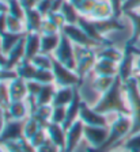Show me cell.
Listing matches in <instances>:
<instances>
[{"mask_svg": "<svg viewBox=\"0 0 140 152\" xmlns=\"http://www.w3.org/2000/svg\"><path fill=\"white\" fill-rule=\"evenodd\" d=\"M7 31L15 33V34H23V33H26L25 20L7 14Z\"/></svg>", "mask_w": 140, "mask_h": 152, "instance_id": "34", "label": "cell"}, {"mask_svg": "<svg viewBox=\"0 0 140 152\" xmlns=\"http://www.w3.org/2000/svg\"><path fill=\"white\" fill-rule=\"evenodd\" d=\"M92 72L95 76H117L118 64L110 60H105V58H98Z\"/></svg>", "mask_w": 140, "mask_h": 152, "instance_id": "21", "label": "cell"}, {"mask_svg": "<svg viewBox=\"0 0 140 152\" xmlns=\"http://www.w3.org/2000/svg\"><path fill=\"white\" fill-rule=\"evenodd\" d=\"M33 65L38 69H52V65H53V57L51 54H44L40 53L35 57H33L32 60Z\"/></svg>", "mask_w": 140, "mask_h": 152, "instance_id": "36", "label": "cell"}, {"mask_svg": "<svg viewBox=\"0 0 140 152\" xmlns=\"http://www.w3.org/2000/svg\"><path fill=\"white\" fill-rule=\"evenodd\" d=\"M140 0H124L122 3V15L128 11H139Z\"/></svg>", "mask_w": 140, "mask_h": 152, "instance_id": "45", "label": "cell"}, {"mask_svg": "<svg viewBox=\"0 0 140 152\" xmlns=\"http://www.w3.org/2000/svg\"><path fill=\"white\" fill-rule=\"evenodd\" d=\"M35 71H37V68L33 65L32 61H30V60H25V58H23V60L21 61V63L16 65V68H15L16 76H18V77L25 79L26 82L33 80V77H34V75H35Z\"/></svg>", "mask_w": 140, "mask_h": 152, "instance_id": "29", "label": "cell"}, {"mask_svg": "<svg viewBox=\"0 0 140 152\" xmlns=\"http://www.w3.org/2000/svg\"><path fill=\"white\" fill-rule=\"evenodd\" d=\"M116 77L117 76H95L92 79L91 86H92V88H94V91H97L99 95H102L113 86Z\"/></svg>", "mask_w": 140, "mask_h": 152, "instance_id": "30", "label": "cell"}, {"mask_svg": "<svg viewBox=\"0 0 140 152\" xmlns=\"http://www.w3.org/2000/svg\"><path fill=\"white\" fill-rule=\"evenodd\" d=\"M132 129V117L128 114H117V117L109 125V137L106 142L101 148L91 149L89 148L87 152H111L118 149L121 142L124 141L130 133Z\"/></svg>", "mask_w": 140, "mask_h": 152, "instance_id": "2", "label": "cell"}, {"mask_svg": "<svg viewBox=\"0 0 140 152\" xmlns=\"http://www.w3.org/2000/svg\"><path fill=\"white\" fill-rule=\"evenodd\" d=\"M6 121H7V117H6V115H0V133H1V130H3Z\"/></svg>", "mask_w": 140, "mask_h": 152, "instance_id": "53", "label": "cell"}, {"mask_svg": "<svg viewBox=\"0 0 140 152\" xmlns=\"http://www.w3.org/2000/svg\"><path fill=\"white\" fill-rule=\"evenodd\" d=\"M139 12H140V10H139Z\"/></svg>", "mask_w": 140, "mask_h": 152, "instance_id": "59", "label": "cell"}, {"mask_svg": "<svg viewBox=\"0 0 140 152\" xmlns=\"http://www.w3.org/2000/svg\"><path fill=\"white\" fill-rule=\"evenodd\" d=\"M82 139H84V124L80 120H76L67 129V140H65L64 152H75Z\"/></svg>", "mask_w": 140, "mask_h": 152, "instance_id": "12", "label": "cell"}, {"mask_svg": "<svg viewBox=\"0 0 140 152\" xmlns=\"http://www.w3.org/2000/svg\"><path fill=\"white\" fill-rule=\"evenodd\" d=\"M135 60H136L135 46L125 45L124 56L118 63V75H117L122 80L124 84L135 76Z\"/></svg>", "mask_w": 140, "mask_h": 152, "instance_id": "7", "label": "cell"}, {"mask_svg": "<svg viewBox=\"0 0 140 152\" xmlns=\"http://www.w3.org/2000/svg\"><path fill=\"white\" fill-rule=\"evenodd\" d=\"M97 1H98V0H84V1H83V3L78 7L79 14L82 16H87V18H89L90 14H91L92 10H94V7H95Z\"/></svg>", "mask_w": 140, "mask_h": 152, "instance_id": "42", "label": "cell"}, {"mask_svg": "<svg viewBox=\"0 0 140 152\" xmlns=\"http://www.w3.org/2000/svg\"><path fill=\"white\" fill-rule=\"evenodd\" d=\"M76 25H79V27L82 28L83 31L86 33L87 35H89L91 39H94V41H97L98 44H101L102 46H108V45H113V42L109 41L108 38H105L103 35L101 34V33L97 30L95 25H94V20L90 18H87V16H82L80 15L79 20H78Z\"/></svg>", "mask_w": 140, "mask_h": 152, "instance_id": "14", "label": "cell"}, {"mask_svg": "<svg viewBox=\"0 0 140 152\" xmlns=\"http://www.w3.org/2000/svg\"><path fill=\"white\" fill-rule=\"evenodd\" d=\"M7 65V54H4V52L0 49V66L6 68Z\"/></svg>", "mask_w": 140, "mask_h": 152, "instance_id": "52", "label": "cell"}, {"mask_svg": "<svg viewBox=\"0 0 140 152\" xmlns=\"http://www.w3.org/2000/svg\"><path fill=\"white\" fill-rule=\"evenodd\" d=\"M82 102H83V98H82V95H80L79 87H76V90H75V95H73V99L67 106V117H65V121H64V124H63V126H64L65 130H67L76 120H79V113H80Z\"/></svg>", "mask_w": 140, "mask_h": 152, "instance_id": "17", "label": "cell"}, {"mask_svg": "<svg viewBox=\"0 0 140 152\" xmlns=\"http://www.w3.org/2000/svg\"><path fill=\"white\" fill-rule=\"evenodd\" d=\"M0 104H1V106H4V104H3V102H1V99H0ZM4 107H6V106H4Z\"/></svg>", "mask_w": 140, "mask_h": 152, "instance_id": "57", "label": "cell"}, {"mask_svg": "<svg viewBox=\"0 0 140 152\" xmlns=\"http://www.w3.org/2000/svg\"><path fill=\"white\" fill-rule=\"evenodd\" d=\"M33 80L41 83V84H51V83H54V76L52 69H38L37 68Z\"/></svg>", "mask_w": 140, "mask_h": 152, "instance_id": "38", "label": "cell"}, {"mask_svg": "<svg viewBox=\"0 0 140 152\" xmlns=\"http://www.w3.org/2000/svg\"><path fill=\"white\" fill-rule=\"evenodd\" d=\"M65 117H67V106H53L51 122L63 125L64 121H65Z\"/></svg>", "mask_w": 140, "mask_h": 152, "instance_id": "39", "label": "cell"}, {"mask_svg": "<svg viewBox=\"0 0 140 152\" xmlns=\"http://www.w3.org/2000/svg\"><path fill=\"white\" fill-rule=\"evenodd\" d=\"M118 148H121L124 152H140V132L127 137Z\"/></svg>", "mask_w": 140, "mask_h": 152, "instance_id": "33", "label": "cell"}, {"mask_svg": "<svg viewBox=\"0 0 140 152\" xmlns=\"http://www.w3.org/2000/svg\"><path fill=\"white\" fill-rule=\"evenodd\" d=\"M30 104L27 101H14L10 102L6 107L7 120H19L25 121L30 115Z\"/></svg>", "mask_w": 140, "mask_h": 152, "instance_id": "13", "label": "cell"}, {"mask_svg": "<svg viewBox=\"0 0 140 152\" xmlns=\"http://www.w3.org/2000/svg\"><path fill=\"white\" fill-rule=\"evenodd\" d=\"M25 34L26 33H23V34H15V33H10V31L3 33L1 34V50L4 52V54L10 53L11 49L25 37Z\"/></svg>", "mask_w": 140, "mask_h": 152, "instance_id": "31", "label": "cell"}, {"mask_svg": "<svg viewBox=\"0 0 140 152\" xmlns=\"http://www.w3.org/2000/svg\"><path fill=\"white\" fill-rule=\"evenodd\" d=\"M97 56L98 58H105V60H110L118 64L124 56V50H120L118 48L113 46V45H108V46L101 48V50L97 52Z\"/></svg>", "mask_w": 140, "mask_h": 152, "instance_id": "28", "label": "cell"}, {"mask_svg": "<svg viewBox=\"0 0 140 152\" xmlns=\"http://www.w3.org/2000/svg\"><path fill=\"white\" fill-rule=\"evenodd\" d=\"M61 33L51 35H41V53L44 54H53L60 44Z\"/></svg>", "mask_w": 140, "mask_h": 152, "instance_id": "27", "label": "cell"}, {"mask_svg": "<svg viewBox=\"0 0 140 152\" xmlns=\"http://www.w3.org/2000/svg\"><path fill=\"white\" fill-rule=\"evenodd\" d=\"M8 4V15H12L18 19L25 20V8L22 7L19 0H7Z\"/></svg>", "mask_w": 140, "mask_h": 152, "instance_id": "37", "label": "cell"}, {"mask_svg": "<svg viewBox=\"0 0 140 152\" xmlns=\"http://www.w3.org/2000/svg\"><path fill=\"white\" fill-rule=\"evenodd\" d=\"M52 6H53V0H38V3H37V7H35V8L38 10L44 16H46L48 14H51Z\"/></svg>", "mask_w": 140, "mask_h": 152, "instance_id": "44", "label": "cell"}, {"mask_svg": "<svg viewBox=\"0 0 140 152\" xmlns=\"http://www.w3.org/2000/svg\"><path fill=\"white\" fill-rule=\"evenodd\" d=\"M125 92H127V98L130 106V117H132V129L130 134L140 132V92L137 90V84L135 80V76L130 80L125 83ZM128 136V137H129Z\"/></svg>", "mask_w": 140, "mask_h": 152, "instance_id": "3", "label": "cell"}, {"mask_svg": "<svg viewBox=\"0 0 140 152\" xmlns=\"http://www.w3.org/2000/svg\"><path fill=\"white\" fill-rule=\"evenodd\" d=\"M52 72H53L54 76L56 87H79L82 84V80H80L79 75L76 73V71L70 69L68 66L63 65L54 58L53 65H52Z\"/></svg>", "mask_w": 140, "mask_h": 152, "instance_id": "5", "label": "cell"}, {"mask_svg": "<svg viewBox=\"0 0 140 152\" xmlns=\"http://www.w3.org/2000/svg\"><path fill=\"white\" fill-rule=\"evenodd\" d=\"M68 1H70V3H72L73 6H75V7L78 8V7H79L80 4H82L83 1H84V0H68Z\"/></svg>", "mask_w": 140, "mask_h": 152, "instance_id": "54", "label": "cell"}, {"mask_svg": "<svg viewBox=\"0 0 140 152\" xmlns=\"http://www.w3.org/2000/svg\"><path fill=\"white\" fill-rule=\"evenodd\" d=\"M41 53V34L26 33L25 35V60H32Z\"/></svg>", "mask_w": 140, "mask_h": 152, "instance_id": "18", "label": "cell"}, {"mask_svg": "<svg viewBox=\"0 0 140 152\" xmlns=\"http://www.w3.org/2000/svg\"><path fill=\"white\" fill-rule=\"evenodd\" d=\"M57 33H61L60 28L54 25L51 19H48L45 16L44 22H42V26H41V30H40V34L41 35H51V34H57Z\"/></svg>", "mask_w": 140, "mask_h": 152, "instance_id": "41", "label": "cell"}, {"mask_svg": "<svg viewBox=\"0 0 140 152\" xmlns=\"http://www.w3.org/2000/svg\"><path fill=\"white\" fill-rule=\"evenodd\" d=\"M61 33L67 35L76 46H86V48H92V49L99 48V46L103 48L101 44H98L97 41L91 39V38L79 27V25H65L64 28L61 30Z\"/></svg>", "mask_w": 140, "mask_h": 152, "instance_id": "9", "label": "cell"}, {"mask_svg": "<svg viewBox=\"0 0 140 152\" xmlns=\"http://www.w3.org/2000/svg\"><path fill=\"white\" fill-rule=\"evenodd\" d=\"M56 84L51 83V84H44L41 91H40L38 96L35 98V106H44V104H52L54 99V94H56Z\"/></svg>", "mask_w": 140, "mask_h": 152, "instance_id": "25", "label": "cell"}, {"mask_svg": "<svg viewBox=\"0 0 140 152\" xmlns=\"http://www.w3.org/2000/svg\"><path fill=\"white\" fill-rule=\"evenodd\" d=\"M79 120L86 126H109L110 125L108 121V117H106L105 114L98 113L92 106H89V103L86 101L82 102Z\"/></svg>", "mask_w": 140, "mask_h": 152, "instance_id": "8", "label": "cell"}, {"mask_svg": "<svg viewBox=\"0 0 140 152\" xmlns=\"http://www.w3.org/2000/svg\"><path fill=\"white\" fill-rule=\"evenodd\" d=\"M45 129H46V133H48L49 141H52L61 152H64V148H65V140H67V130L64 129L63 125L54 124V122H49Z\"/></svg>", "mask_w": 140, "mask_h": 152, "instance_id": "16", "label": "cell"}, {"mask_svg": "<svg viewBox=\"0 0 140 152\" xmlns=\"http://www.w3.org/2000/svg\"><path fill=\"white\" fill-rule=\"evenodd\" d=\"M41 124L35 120L33 115H29V117L25 120V128H23V134L27 140H30L35 133L41 129Z\"/></svg>", "mask_w": 140, "mask_h": 152, "instance_id": "35", "label": "cell"}, {"mask_svg": "<svg viewBox=\"0 0 140 152\" xmlns=\"http://www.w3.org/2000/svg\"><path fill=\"white\" fill-rule=\"evenodd\" d=\"M37 152H61V151L56 145H54L53 142L48 140L44 145H41L40 148H37Z\"/></svg>", "mask_w": 140, "mask_h": 152, "instance_id": "47", "label": "cell"}, {"mask_svg": "<svg viewBox=\"0 0 140 152\" xmlns=\"http://www.w3.org/2000/svg\"><path fill=\"white\" fill-rule=\"evenodd\" d=\"M75 52H76V68H75V71L79 75L80 80L83 82V79L90 72H92L97 60H98V56L92 48L86 46H76L75 45Z\"/></svg>", "mask_w": 140, "mask_h": 152, "instance_id": "4", "label": "cell"}, {"mask_svg": "<svg viewBox=\"0 0 140 152\" xmlns=\"http://www.w3.org/2000/svg\"><path fill=\"white\" fill-rule=\"evenodd\" d=\"M48 140L49 139H48V133H46V129H45V128H41V129L35 133V134L29 140V141L32 142V145L34 147L35 149H37V148H40L41 145H44V144L48 141Z\"/></svg>", "mask_w": 140, "mask_h": 152, "instance_id": "40", "label": "cell"}, {"mask_svg": "<svg viewBox=\"0 0 140 152\" xmlns=\"http://www.w3.org/2000/svg\"><path fill=\"white\" fill-rule=\"evenodd\" d=\"M52 110H53V106L52 104H44V106H35L34 109L32 110L30 115L35 118L41 124L42 128H46L49 122H51L52 118Z\"/></svg>", "mask_w": 140, "mask_h": 152, "instance_id": "26", "label": "cell"}, {"mask_svg": "<svg viewBox=\"0 0 140 152\" xmlns=\"http://www.w3.org/2000/svg\"><path fill=\"white\" fill-rule=\"evenodd\" d=\"M94 25L103 37L110 31H117V30H124L125 28V26L122 23H120L118 18H114V16L108 19H101V20H94Z\"/></svg>", "mask_w": 140, "mask_h": 152, "instance_id": "22", "label": "cell"}, {"mask_svg": "<svg viewBox=\"0 0 140 152\" xmlns=\"http://www.w3.org/2000/svg\"><path fill=\"white\" fill-rule=\"evenodd\" d=\"M76 87H57L52 106H68L73 99Z\"/></svg>", "mask_w": 140, "mask_h": 152, "instance_id": "24", "label": "cell"}, {"mask_svg": "<svg viewBox=\"0 0 140 152\" xmlns=\"http://www.w3.org/2000/svg\"><path fill=\"white\" fill-rule=\"evenodd\" d=\"M22 7L26 10H32V8H35L37 7V3H38V0H19Z\"/></svg>", "mask_w": 140, "mask_h": 152, "instance_id": "48", "label": "cell"}, {"mask_svg": "<svg viewBox=\"0 0 140 152\" xmlns=\"http://www.w3.org/2000/svg\"><path fill=\"white\" fill-rule=\"evenodd\" d=\"M135 80H136V84H137V90L140 92V75H135Z\"/></svg>", "mask_w": 140, "mask_h": 152, "instance_id": "55", "label": "cell"}, {"mask_svg": "<svg viewBox=\"0 0 140 152\" xmlns=\"http://www.w3.org/2000/svg\"><path fill=\"white\" fill-rule=\"evenodd\" d=\"M111 152H124V151H117V149H116V151H111Z\"/></svg>", "mask_w": 140, "mask_h": 152, "instance_id": "58", "label": "cell"}, {"mask_svg": "<svg viewBox=\"0 0 140 152\" xmlns=\"http://www.w3.org/2000/svg\"><path fill=\"white\" fill-rule=\"evenodd\" d=\"M109 137V126H86L84 125V140L91 149L101 148Z\"/></svg>", "mask_w": 140, "mask_h": 152, "instance_id": "11", "label": "cell"}, {"mask_svg": "<svg viewBox=\"0 0 140 152\" xmlns=\"http://www.w3.org/2000/svg\"><path fill=\"white\" fill-rule=\"evenodd\" d=\"M92 107L95 109L101 114H128L130 115V106L127 98L125 92V86L120 77H116L114 83L110 88L102 94L99 99L92 104Z\"/></svg>", "mask_w": 140, "mask_h": 152, "instance_id": "1", "label": "cell"}, {"mask_svg": "<svg viewBox=\"0 0 140 152\" xmlns=\"http://www.w3.org/2000/svg\"><path fill=\"white\" fill-rule=\"evenodd\" d=\"M8 95L10 102L14 101H27L29 91H27V82L22 77H14L8 82Z\"/></svg>", "mask_w": 140, "mask_h": 152, "instance_id": "15", "label": "cell"}, {"mask_svg": "<svg viewBox=\"0 0 140 152\" xmlns=\"http://www.w3.org/2000/svg\"><path fill=\"white\" fill-rule=\"evenodd\" d=\"M7 31V14H0V35Z\"/></svg>", "mask_w": 140, "mask_h": 152, "instance_id": "49", "label": "cell"}, {"mask_svg": "<svg viewBox=\"0 0 140 152\" xmlns=\"http://www.w3.org/2000/svg\"><path fill=\"white\" fill-rule=\"evenodd\" d=\"M111 16H114V14L109 0H98L89 18L92 20H101V19H108Z\"/></svg>", "mask_w": 140, "mask_h": 152, "instance_id": "23", "label": "cell"}, {"mask_svg": "<svg viewBox=\"0 0 140 152\" xmlns=\"http://www.w3.org/2000/svg\"><path fill=\"white\" fill-rule=\"evenodd\" d=\"M46 18L51 19L52 22H53L54 25L60 28V31L64 28V26L67 25V22H65V18L63 16V14H61V12H51V14H48V15H46Z\"/></svg>", "mask_w": 140, "mask_h": 152, "instance_id": "43", "label": "cell"}, {"mask_svg": "<svg viewBox=\"0 0 140 152\" xmlns=\"http://www.w3.org/2000/svg\"><path fill=\"white\" fill-rule=\"evenodd\" d=\"M135 53H136V60H135V75H140V50L135 48Z\"/></svg>", "mask_w": 140, "mask_h": 152, "instance_id": "50", "label": "cell"}, {"mask_svg": "<svg viewBox=\"0 0 140 152\" xmlns=\"http://www.w3.org/2000/svg\"><path fill=\"white\" fill-rule=\"evenodd\" d=\"M111 8H113V14H114V18H120L122 16V3L124 0H109Z\"/></svg>", "mask_w": 140, "mask_h": 152, "instance_id": "46", "label": "cell"}, {"mask_svg": "<svg viewBox=\"0 0 140 152\" xmlns=\"http://www.w3.org/2000/svg\"><path fill=\"white\" fill-rule=\"evenodd\" d=\"M54 60H57L59 63H61L63 65L68 66L70 69L76 68V52H75V44L71 41L70 38L65 34L61 33L60 44H59L57 49L54 50V53L52 54Z\"/></svg>", "mask_w": 140, "mask_h": 152, "instance_id": "6", "label": "cell"}, {"mask_svg": "<svg viewBox=\"0 0 140 152\" xmlns=\"http://www.w3.org/2000/svg\"><path fill=\"white\" fill-rule=\"evenodd\" d=\"M26 35V34H25ZM25 58V37L21 39L15 46L11 49V52L7 54V65L6 69L15 71L16 65Z\"/></svg>", "mask_w": 140, "mask_h": 152, "instance_id": "20", "label": "cell"}, {"mask_svg": "<svg viewBox=\"0 0 140 152\" xmlns=\"http://www.w3.org/2000/svg\"><path fill=\"white\" fill-rule=\"evenodd\" d=\"M0 49H1V35H0Z\"/></svg>", "mask_w": 140, "mask_h": 152, "instance_id": "56", "label": "cell"}, {"mask_svg": "<svg viewBox=\"0 0 140 152\" xmlns=\"http://www.w3.org/2000/svg\"><path fill=\"white\" fill-rule=\"evenodd\" d=\"M8 12V4L6 0H0V14H7Z\"/></svg>", "mask_w": 140, "mask_h": 152, "instance_id": "51", "label": "cell"}, {"mask_svg": "<svg viewBox=\"0 0 140 152\" xmlns=\"http://www.w3.org/2000/svg\"><path fill=\"white\" fill-rule=\"evenodd\" d=\"M23 128H25V121L19 120H7L4 124V128L0 133V145L6 142L16 141L25 137L23 134Z\"/></svg>", "mask_w": 140, "mask_h": 152, "instance_id": "10", "label": "cell"}, {"mask_svg": "<svg viewBox=\"0 0 140 152\" xmlns=\"http://www.w3.org/2000/svg\"><path fill=\"white\" fill-rule=\"evenodd\" d=\"M45 16L37 8L26 10L25 11V26L26 33H40Z\"/></svg>", "mask_w": 140, "mask_h": 152, "instance_id": "19", "label": "cell"}, {"mask_svg": "<svg viewBox=\"0 0 140 152\" xmlns=\"http://www.w3.org/2000/svg\"><path fill=\"white\" fill-rule=\"evenodd\" d=\"M60 12L63 14V16L65 18L67 25H76L78 20H79V18H80V14H79V11H78V8L73 6L72 3H70L68 0L64 1L63 7H61V10H60Z\"/></svg>", "mask_w": 140, "mask_h": 152, "instance_id": "32", "label": "cell"}]
</instances>
